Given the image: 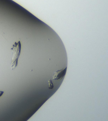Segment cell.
Instances as JSON below:
<instances>
[{"label":"cell","instance_id":"6da1fadb","mask_svg":"<svg viewBox=\"0 0 108 121\" xmlns=\"http://www.w3.org/2000/svg\"><path fill=\"white\" fill-rule=\"evenodd\" d=\"M11 49L13 52L12 59L11 62V67L12 70H14L17 66L18 59L21 53V44L20 41H18L17 43L15 42L14 43Z\"/></svg>","mask_w":108,"mask_h":121},{"label":"cell","instance_id":"7a4b0ae2","mask_svg":"<svg viewBox=\"0 0 108 121\" xmlns=\"http://www.w3.org/2000/svg\"><path fill=\"white\" fill-rule=\"evenodd\" d=\"M66 67L63 69H62L60 70H58L55 72L54 73V75H53V79L55 80H58L62 78L63 76L64 75H63V74L65 75V73L66 72Z\"/></svg>","mask_w":108,"mask_h":121},{"label":"cell","instance_id":"3957f363","mask_svg":"<svg viewBox=\"0 0 108 121\" xmlns=\"http://www.w3.org/2000/svg\"><path fill=\"white\" fill-rule=\"evenodd\" d=\"M48 88L50 89H52L54 88V85L52 83V81L51 79H49L48 81Z\"/></svg>","mask_w":108,"mask_h":121},{"label":"cell","instance_id":"277c9868","mask_svg":"<svg viewBox=\"0 0 108 121\" xmlns=\"http://www.w3.org/2000/svg\"><path fill=\"white\" fill-rule=\"evenodd\" d=\"M4 93V92L3 91H0V97L2 96Z\"/></svg>","mask_w":108,"mask_h":121}]
</instances>
